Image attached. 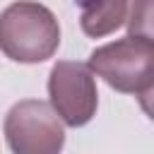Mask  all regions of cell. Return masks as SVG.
<instances>
[{"instance_id":"cell-5","label":"cell","mask_w":154,"mask_h":154,"mask_svg":"<svg viewBox=\"0 0 154 154\" xmlns=\"http://www.w3.org/2000/svg\"><path fill=\"white\" fill-rule=\"evenodd\" d=\"M79 5V26L89 38H103L128 19V0H75Z\"/></svg>"},{"instance_id":"cell-3","label":"cell","mask_w":154,"mask_h":154,"mask_svg":"<svg viewBox=\"0 0 154 154\" xmlns=\"http://www.w3.org/2000/svg\"><path fill=\"white\" fill-rule=\"evenodd\" d=\"M2 135L14 154H58L65 147L63 120L41 99L17 101L5 116Z\"/></svg>"},{"instance_id":"cell-1","label":"cell","mask_w":154,"mask_h":154,"mask_svg":"<svg viewBox=\"0 0 154 154\" xmlns=\"http://www.w3.org/2000/svg\"><path fill=\"white\" fill-rule=\"evenodd\" d=\"M60 46L58 17L36 0H17L0 12V53L14 63L36 65Z\"/></svg>"},{"instance_id":"cell-4","label":"cell","mask_w":154,"mask_h":154,"mask_svg":"<svg viewBox=\"0 0 154 154\" xmlns=\"http://www.w3.org/2000/svg\"><path fill=\"white\" fill-rule=\"evenodd\" d=\"M48 99L65 125H87L96 116L99 106V89L89 65L77 60H58L48 72Z\"/></svg>"},{"instance_id":"cell-2","label":"cell","mask_w":154,"mask_h":154,"mask_svg":"<svg viewBox=\"0 0 154 154\" xmlns=\"http://www.w3.org/2000/svg\"><path fill=\"white\" fill-rule=\"evenodd\" d=\"M89 70L111 89L147 99L154 89V43L149 36L128 34L91 51Z\"/></svg>"},{"instance_id":"cell-6","label":"cell","mask_w":154,"mask_h":154,"mask_svg":"<svg viewBox=\"0 0 154 154\" xmlns=\"http://www.w3.org/2000/svg\"><path fill=\"white\" fill-rule=\"evenodd\" d=\"M128 31L152 38V0H135L128 19Z\"/></svg>"}]
</instances>
